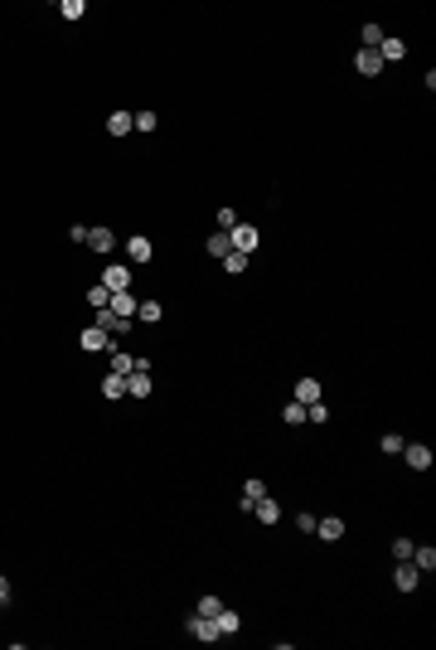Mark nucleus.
Wrapping results in <instances>:
<instances>
[{"mask_svg":"<svg viewBox=\"0 0 436 650\" xmlns=\"http://www.w3.org/2000/svg\"><path fill=\"white\" fill-rule=\"evenodd\" d=\"M228 238H233V252H242V257H252V252L262 248V228H257V223H238Z\"/></svg>","mask_w":436,"mask_h":650,"instance_id":"nucleus-1","label":"nucleus"},{"mask_svg":"<svg viewBox=\"0 0 436 650\" xmlns=\"http://www.w3.org/2000/svg\"><path fill=\"white\" fill-rule=\"evenodd\" d=\"M102 287L107 292H131V262H107L102 267Z\"/></svg>","mask_w":436,"mask_h":650,"instance_id":"nucleus-2","label":"nucleus"},{"mask_svg":"<svg viewBox=\"0 0 436 650\" xmlns=\"http://www.w3.org/2000/svg\"><path fill=\"white\" fill-rule=\"evenodd\" d=\"M403 461H407L412 471H432L436 451H432V446H427V441H407V446H403Z\"/></svg>","mask_w":436,"mask_h":650,"instance_id":"nucleus-3","label":"nucleus"},{"mask_svg":"<svg viewBox=\"0 0 436 650\" xmlns=\"http://www.w3.org/2000/svg\"><path fill=\"white\" fill-rule=\"evenodd\" d=\"M185 631H189L194 641H204V646H214V641H223V636H218V626H214V617H199V612H194V617L185 621Z\"/></svg>","mask_w":436,"mask_h":650,"instance_id":"nucleus-4","label":"nucleus"},{"mask_svg":"<svg viewBox=\"0 0 436 650\" xmlns=\"http://www.w3.org/2000/svg\"><path fill=\"white\" fill-rule=\"evenodd\" d=\"M150 257H155V243H150L146 233H131V238H126V262L141 267V262H150Z\"/></svg>","mask_w":436,"mask_h":650,"instance_id":"nucleus-5","label":"nucleus"},{"mask_svg":"<svg viewBox=\"0 0 436 650\" xmlns=\"http://www.w3.org/2000/svg\"><path fill=\"white\" fill-rule=\"evenodd\" d=\"M393 582H398V592H412V587L422 582L417 563H412V558H398V568H393Z\"/></svg>","mask_w":436,"mask_h":650,"instance_id":"nucleus-6","label":"nucleus"},{"mask_svg":"<svg viewBox=\"0 0 436 650\" xmlns=\"http://www.w3.org/2000/svg\"><path fill=\"white\" fill-rule=\"evenodd\" d=\"M354 73H364V78H378V73H383V59H378V49H359V54H354Z\"/></svg>","mask_w":436,"mask_h":650,"instance_id":"nucleus-7","label":"nucleus"},{"mask_svg":"<svg viewBox=\"0 0 436 650\" xmlns=\"http://www.w3.org/2000/svg\"><path fill=\"white\" fill-rule=\"evenodd\" d=\"M247 515H252L257 524H277V520H281V505H277L272 495H262V500H252V510H247Z\"/></svg>","mask_w":436,"mask_h":650,"instance_id":"nucleus-8","label":"nucleus"},{"mask_svg":"<svg viewBox=\"0 0 436 650\" xmlns=\"http://www.w3.org/2000/svg\"><path fill=\"white\" fill-rule=\"evenodd\" d=\"M107 311H111V316L136 321V292H111V296H107Z\"/></svg>","mask_w":436,"mask_h":650,"instance_id":"nucleus-9","label":"nucleus"},{"mask_svg":"<svg viewBox=\"0 0 436 650\" xmlns=\"http://www.w3.org/2000/svg\"><path fill=\"white\" fill-rule=\"evenodd\" d=\"M126 398H150V369H131L126 374Z\"/></svg>","mask_w":436,"mask_h":650,"instance_id":"nucleus-10","label":"nucleus"},{"mask_svg":"<svg viewBox=\"0 0 436 650\" xmlns=\"http://www.w3.org/2000/svg\"><path fill=\"white\" fill-rule=\"evenodd\" d=\"M214 626H218V636H238V631H242V617H238L233 607H218V612H214Z\"/></svg>","mask_w":436,"mask_h":650,"instance_id":"nucleus-11","label":"nucleus"},{"mask_svg":"<svg viewBox=\"0 0 436 650\" xmlns=\"http://www.w3.org/2000/svg\"><path fill=\"white\" fill-rule=\"evenodd\" d=\"M83 349H88V354H98V349H111V335L102 330V325H88V330H83Z\"/></svg>","mask_w":436,"mask_h":650,"instance_id":"nucleus-12","label":"nucleus"},{"mask_svg":"<svg viewBox=\"0 0 436 650\" xmlns=\"http://www.w3.org/2000/svg\"><path fill=\"white\" fill-rule=\"evenodd\" d=\"M316 534H320V539H344V520H339V515H320V520H316Z\"/></svg>","mask_w":436,"mask_h":650,"instance_id":"nucleus-13","label":"nucleus"},{"mask_svg":"<svg viewBox=\"0 0 436 650\" xmlns=\"http://www.w3.org/2000/svg\"><path fill=\"white\" fill-rule=\"evenodd\" d=\"M378 59H383V63H403V59H407V44L383 34V44H378Z\"/></svg>","mask_w":436,"mask_h":650,"instance_id":"nucleus-14","label":"nucleus"},{"mask_svg":"<svg viewBox=\"0 0 436 650\" xmlns=\"http://www.w3.org/2000/svg\"><path fill=\"white\" fill-rule=\"evenodd\" d=\"M107 131H111V136H131V131H136V116H131V112H121V107H116V112H111V116H107Z\"/></svg>","mask_w":436,"mask_h":650,"instance_id":"nucleus-15","label":"nucleus"},{"mask_svg":"<svg viewBox=\"0 0 436 650\" xmlns=\"http://www.w3.org/2000/svg\"><path fill=\"white\" fill-rule=\"evenodd\" d=\"M412 563H417V573H432V568H436V548H432V543H412Z\"/></svg>","mask_w":436,"mask_h":650,"instance_id":"nucleus-16","label":"nucleus"},{"mask_svg":"<svg viewBox=\"0 0 436 650\" xmlns=\"http://www.w3.org/2000/svg\"><path fill=\"white\" fill-rule=\"evenodd\" d=\"M316 398H320V379H311V374L296 379V403H316Z\"/></svg>","mask_w":436,"mask_h":650,"instance_id":"nucleus-17","label":"nucleus"},{"mask_svg":"<svg viewBox=\"0 0 436 650\" xmlns=\"http://www.w3.org/2000/svg\"><path fill=\"white\" fill-rule=\"evenodd\" d=\"M262 495H267V481L247 476V481H242V510H252V500H262Z\"/></svg>","mask_w":436,"mask_h":650,"instance_id":"nucleus-18","label":"nucleus"},{"mask_svg":"<svg viewBox=\"0 0 436 650\" xmlns=\"http://www.w3.org/2000/svg\"><path fill=\"white\" fill-rule=\"evenodd\" d=\"M111 243H116L111 228H88V248H93V252H111Z\"/></svg>","mask_w":436,"mask_h":650,"instance_id":"nucleus-19","label":"nucleus"},{"mask_svg":"<svg viewBox=\"0 0 436 650\" xmlns=\"http://www.w3.org/2000/svg\"><path fill=\"white\" fill-rule=\"evenodd\" d=\"M131 369H136V354H126V349H116V345H111V374H121V379H126Z\"/></svg>","mask_w":436,"mask_h":650,"instance_id":"nucleus-20","label":"nucleus"},{"mask_svg":"<svg viewBox=\"0 0 436 650\" xmlns=\"http://www.w3.org/2000/svg\"><path fill=\"white\" fill-rule=\"evenodd\" d=\"M160 316H165V306H160V301H136V321L155 325V321H160Z\"/></svg>","mask_w":436,"mask_h":650,"instance_id":"nucleus-21","label":"nucleus"},{"mask_svg":"<svg viewBox=\"0 0 436 650\" xmlns=\"http://www.w3.org/2000/svg\"><path fill=\"white\" fill-rule=\"evenodd\" d=\"M403 446H407V437H398V432L378 437V451H383V456H403Z\"/></svg>","mask_w":436,"mask_h":650,"instance_id":"nucleus-22","label":"nucleus"},{"mask_svg":"<svg viewBox=\"0 0 436 650\" xmlns=\"http://www.w3.org/2000/svg\"><path fill=\"white\" fill-rule=\"evenodd\" d=\"M204 248H209V252H214L218 262H223V257L233 252V238H228V233H209V243H204Z\"/></svg>","mask_w":436,"mask_h":650,"instance_id":"nucleus-23","label":"nucleus"},{"mask_svg":"<svg viewBox=\"0 0 436 650\" xmlns=\"http://www.w3.org/2000/svg\"><path fill=\"white\" fill-rule=\"evenodd\" d=\"M102 398H111V403L126 398V379H121V374H107V379H102Z\"/></svg>","mask_w":436,"mask_h":650,"instance_id":"nucleus-24","label":"nucleus"},{"mask_svg":"<svg viewBox=\"0 0 436 650\" xmlns=\"http://www.w3.org/2000/svg\"><path fill=\"white\" fill-rule=\"evenodd\" d=\"M281 423H286V428H301V423H306V403H286V408H281Z\"/></svg>","mask_w":436,"mask_h":650,"instance_id":"nucleus-25","label":"nucleus"},{"mask_svg":"<svg viewBox=\"0 0 436 650\" xmlns=\"http://www.w3.org/2000/svg\"><path fill=\"white\" fill-rule=\"evenodd\" d=\"M59 15H63V20H83V15H88V5H83V0H63V5H59Z\"/></svg>","mask_w":436,"mask_h":650,"instance_id":"nucleus-26","label":"nucleus"},{"mask_svg":"<svg viewBox=\"0 0 436 650\" xmlns=\"http://www.w3.org/2000/svg\"><path fill=\"white\" fill-rule=\"evenodd\" d=\"M359 39H364V49H378V44H383V29H378V24H364Z\"/></svg>","mask_w":436,"mask_h":650,"instance_id":"nucleus-27","label":"nucleus"},{"mask_svg":"<svg viewBox=\"0 0 436 650\" xmlns=\"http://www.w3.org/2000/svg\"><path fill=\"white\" fill-rule=\"evenodd\" d=\"M223 272H228V277L247 272V257H242V252H228V257H223Z\"/></svg>","mask_w":436,"mask_h":650,"instance_id":"nucleus-28","label":"nucleus"},{"mask_svg":"<svg viewBox=\"0 0 436 650\" xmlns=\"http://www.w3.org/2000/svg\"><path fill=\"white\" fill-rule=\"evenodd\" d=\"M242 218H238V209H218V233H233Z\"/></svg>","mask_w":436,"mask_h":650,"instance_id":"nucleus-29","label":"nucleus"},{"mask_svg":"<svg viewBox=\"0 0 436 650\" xmlns=\"http://www.w3.org/2000/svg\"><path fill=\"white\" fill-rule=\"evenodd\" d=\"M131 116H136V131H155V112H150V107L131 112Z\"/></svg>","mask_w":436,"mask_h":650,"instance_id":"nucleus-30","label":"nucleus"},{"mask_svg":"<svg viewBox=\"0 0 436 650\" xmlns=\"http://www.w3.org/2000/svg\"><path fill=\"white\" fill-rule=\"evenodd\" d=\"M107 287H102V282H98V287H88V301H93V306H98V311H102V306H107Z\"/></svg>","mask_w":436,"mask_h":650,"instance_id":"nucleus-31","label":"nucleus"},{"mask_svg":"<svg viewBox=\"0 0 436 650\" xmlns=\"http://www.w3.org/2000/svg\"><path fill=\"white\" fill-rule=\"evenodd\" d=\"M218 607H223V597H199V607H194V612H199V617H214Z\"/></svg>","mask_w":436,"mask_h":650,"instance_id":"nucleus-32","label":"nucleus"},{"mask_svg":"<svg viewBox=\"0 0 436 650\" xmlns=\"http://www.w3.org/2000/svg\"><path fill=\"white\" fill-rule=\"evenodd\" d=\"M316 520H320V515L306 510V515H296V529H301V534H316Z\"/></svg>","mask_w":436,"mask_h":650,"instance_id":"nucleus-33","label":"nucleus"},{"mask_svg":"<svg viewBox=\"0 0 436 650\" xmlns=\"http://www.w3.org/2000/svg\"><path fill=\"white\" fill-rule=\"evenodd\" d=\"M393 558H412V539H393Z\"/></svg>","mask_w":436,"mask_h":650,"instance_id":"nucleus-34","label":"nucleus"},{"mask_svg":"<svg viewBox=\"0 0 436 650\" xmlns=\"http://www.w3.org/2000/svg\"><path fill=\"white\" fill-rule=\"evenodd\" d=\"M5 607H10V577L0 573V612H5Z\"/></svg>","mask_w":436,"mask_h":650,"instance_id":"nucleus-35","label":"nucleus"}]
</instances>
